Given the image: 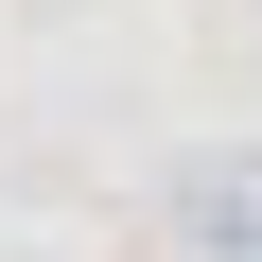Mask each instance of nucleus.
Segmentation results:
<instances>
[{
	"instance_id": "obj_1",
	"label": "nucleus",
	"mask_w": 262,
	"mask_h": 262,
	"mask_svg": "<svg viewBox=\"0 0 262 262\" xmlns=\"http://www.w3.org/2000/svg\"><path fill=\"white\" fill-rule=\"evenodd\" d=\"M175 245L192 262H262V140H210L175 175Z\"/></svg>"
}]
</instances>
